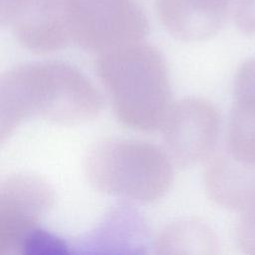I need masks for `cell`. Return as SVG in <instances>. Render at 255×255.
<instances>
[{
	"label": "cell",
	"mask_w": 255,
	"mask_h": 255,
	"mask_svg": "<svg viewBox=\"0 0 255 255\" xmlns=\"http://www.w3.org/2000/svg\"><path fill=\"white\" fill-rule=\"evenodd\" d=\"M234 106L255 112V57L244 60L238 67L233 84Z\"/></svg>",
	"instance_id": "cell-13"
},
{
	"label": "cell",
	"mask_w": 255,
	"mask_h": 255,
	"mask_svg": "<svg viewBox=\"0 0 255 255\" xmlns=\"http://www.w3.org/2000/svg\"><path fill=\"white\" fill-rule=\"evenodd\" d=\"M236 0H155L163 27L174 38L198 42L213 37L224 25Z\"/></svg>",
	"instance_id": "cell-8"
},
{
	"label": "cell",
	"mask_w": 255,
	"mask_h": 255,
	"mask_svg": "<svg viewBox=\"0 0 255 255\" xmlns=\"http://www.w3.org/2000/svg\"><path fill=\"white\" fill-rule=\"evenodd\" d=\"M96 71L121 124L140 131L161 127L171 97L166 62L156 47L139 41L99 54Z\"/></svg>",
	"instance_id": "cell-2"
},
{
	"label": "cell",
	"mask_w": 255,
	"mask_h": 255,
	"mask_svg": "<svg viewBox=\"0 0 255 255\" xmlns=\"http://www.w3.org/2000/svg\"><path fill=\"white\" fill-rule=\"evenodd\" d=\"M0 22L34 54L57 52L71 41L65 0H27L0 15Z\"/></svg>",
	"instance_id": "cell-7"
},
{
	"label": "cell",
	"mask_w": 255,
	"mask_h": 255,
	"mask_svg": "<svg viewBox=\"0 0 255 255\" xmlns=\"http://www.w3.org/2000/svg\"><path fill=\"white\" fill-rule=\"evenodd\" d=\"M233 16L239 31L255 38V0H236Z\"/></svg>",
	"instance_id": "cell-14"
},
{
	"label": "cell",
	"mask_w": 255,
	"mask_h": 255,
	"mask_svg": "<svg viewBox=\"0 0 255 255\" xmlns=\"http://www.w3.org/2000/svg\"><path fill=\"white\" fill-rule=\"evenodd\" d=\"M55 203L50 183L32 172H16L0 185V255L21 254Z\"/></svg>",
	"instance_id": "cell-5"
},
{
	"label": "cell",
	"mask_w": 255,
	"mask_h": 255,
	"mask_svg": "<svg viewBox=\"0 0 255 255\" xmlns=\"http://www.w3.org/2000/svg\"><path fill=\"white\" fill-rule=\"evenodd\" d=\"M25 1L27 0H0V14L8 12Z\"/></svg>",
	"instance_id": "cell-16"
},
{
	"label": "cell",
	"mask_w": 255,
	"mask_h": 255,
	"mask_svg": "<svg viewBox=\"0 0 255 255\" xmlns=\"http://www.w3.org/2000/svg\"><path fill=\"white\" fill-rule=\"evenodd\" d=\"M218 247L213 229L197 218L180 219L166 225L154 243L158 254L212 255L217 253Z\"/></svg>",
	"instance_id": "cell-11"
},
{
	"label": "cell",
	"mask_w": 255,
	"mask_h": 255,
	"mask_svg": "<svg viewBox=\"0 0 255 255\" xmlns=\"http://www.w3.org/2000/svg\"><path fill=\"white\" fill-rule=\"evenodd\" d=\"M158 145L140 139L106 138L87 152L83 168L98 191L138 203H151L169 190L173 165Z\"/></svg>",
	"instance_id": "cell-3"
},
{
	"label": "cell",
	"mask_w": 255,
	"mask_h": 255,
	"mask_svg": "<svg viewBox=\"0 0 255 255\" xmlns=\"http://www.w3.org/2000/svg\"><path fill=\"white\" fill-rule=\"evenodd\" d=\"M71 41L99 54L142 41L148 21L136 0H65Z\"/></svg>",
	"instance_id": "cell-4"
},
{
	"label": "cell",
	"mask_w": 255,
	"mask_h": 255,
	"mask_svg": "<svg viewBox=\"0 0 255 255\" xmlns=\"http://www.w3.org/2000/svg\"><path fill=\"white\" fill-rule=\"evenodd\" d=\"M146 236V225L140 215L129 206L123 205L112 210L95 230L79 240L77 247L96 252L98 249L102 252H113L114 249L128 252L132 248L136 252V248L145 246Z\"/></svg>",
	"instance_id": "cell-10"
},
{
	"label": "cell",
	"mask_w": 255,
	"mask_h": 255,
	"mask_svg": "<svg viewBox=\"0 0 255 255\" xmlns=\"http://www.w3.org/2000/svg\"><path fill=\"white\" fill-rule=\"evenodd\" d=\"M102 108V95L76 67L60 61L18 64L0 78V141L32 118L74 126L94 120Z\"/></svg>",
	"instance_id": "cell-1"
},
{
	"label": "cell",
	"mask_w": 255,
	"mask_h": 255,
	"mask_svg": "<svg viewBox=\"0 0 255 255\" xmlns=\"http://www.w3.org/2000/svg\"><path fill=\"white\" fill-rule=\"evenodd\" d=\"M166 150L180 166L208 159L216 145L220 117L206 99L186 98L170 106L161 125Z\"/></svg>",
	"instance_id": "cell-6"
},
{
	"label": "cell",
	"mask_w": 255,
	"mask_h": 255,
	"mask_svg": "<svg viewBox=\"0 0 255 255\" xmlns=\"http://www.w3.org/2000/svg\"><path fill=\"white\" fill-rule=\"evenodd\" d=\"M203 184L217 205L242 214L255 211V164L241 161L227 151L210 156Z\"/></svg>",
	"instance_id": "cell-9"
},
{
	"label": "cell",
	"mask_w": 255,
	"mask_h": 255,
	"mask_svg": "<svg viewBox=\"0 0 255 255\" xmlns=\"http://www.w3.org/2000/svg\"><path fill=\"white\" fill-rule=\"evenodd\" d=\"M236 240L244 253L255 255V211L242 214L236 226Z\"/></svg>",
	"instance_id": "cell-15"
},
{
	"label": "cell",
	"mask_w": 255,
	"mask_h": 255,
	"mask_svg": "<svg viewBox=\"0 0 255 255\" xmlns=\"http://www.w3.org/2000/svg\"><path fill=\"white\" fill-rule=\"evenodd\" d=\"M226 151L235 158L255 164V112L232 107L226 132Z\"/></svg>",
	"instance_id": "cell-12"
}]
</instances>
